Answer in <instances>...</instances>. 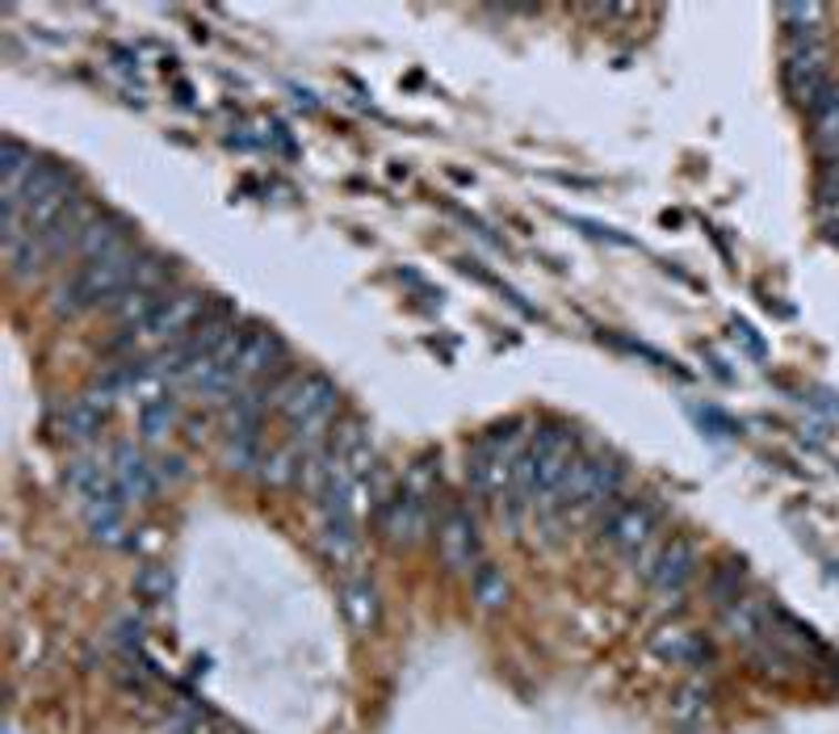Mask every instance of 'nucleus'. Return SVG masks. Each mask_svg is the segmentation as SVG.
<instances>
[{
  "label": "nucleus",
  "mask_w": 839,
  "mask_h": 734,
  "mask_svg": "<svg viewBox=\"0 0 839 734\" xmlns=\"http://www.w3.org/2000/svg\"><path fill=\"white\" fill-rule=\"evenodd\" d=\"M340 407V391L336 382L320 370H307V374L294 378V386H290V395L281 399V416L290 424V433H294V445H299L302 454H311V449H323L328 437H332V416H336Z\"/></svg>",
  "instance_id": "f257e3e1"
},
{
  "label": "nucleus",
  "mask_w": 839,
  "mask_h": 734,
  "mask_svg": "<svg viewBox=\"0 0 839 734\" xmlns=\"http://www.w3.org/2000/svg\"><path fill=\"white\" fill-rule=\"evenodd\" d=\"M780 80H785V93L794 97L798 110L815 114L822 101L831 97L836 80H831V46L827 42H801L789 46V55L780 63Z\"/></svg>",
  "instance_id": "f03ea898"
},
{
  "label": "nucleus",
  "mask_w": 839,
  "mask_h": 734,
  "mask_svg": "<svg viewBox=\"0 0 839 734\" xmlns=\"http://www.w3.org/2000/svg\"><path fill=\"white\" fill-rule=\"evenodd\" d=\"M201 316H206V298L198 290H180V294L164 298L160 307H156V316L147 319L135 337L152 340V344H177V340H185L198 328Z\"/></svg>",
  "instance_id": "7ed1b4c3"
},
{
  "label": "nucleus",
  "mask_w": 839,
  "mask_h": 734,
  "mask_svg": "<svg viewBox=\"0 0 839 734\" xmlns=\"http://www.w3.org/2000/svg\"><path fill=\"white\" fill-rule=\"evenodd\" d=\"M374 525L382 537L400 541V546H416L428 534V504L419 492H395V496L374 508Z\"/></svg>",
  "instance_id": "20e7f679"
},
{
  "label": "nucleus",
  "mask_w": 839,
  "mask_h": 734,
  "mask_svg": "<svg viewBox=\"0 0 839 734\" xmlns=\"http://www.w3.org/2000/svg\"><path fill=\"white\" fill-rule=\"evenodd\" d=\"M655 529H660V508L646 504V499H639V504H618V508L609 513V520H604V534H609V541H613L625 558H639L642 550L651 546Z\"/></svg>",
  "instance_id": "39448f33"
},
{
  "label": "nucleus",
  "mask_w": 839,
  "mask_h": 734,
  "mask_svg": "<svg viewBox=\"0 0 839 734\" xmlns=\"http://www.w3.org/2000/svg\"><path fill=\"white\" fill-rule=\"evenodd\" d=\"M286 344L273 328H248L240 337V358H236V374H240V391L252 382H265L278 365H286Z\"/></svg>",
  "instance_id": "423d86ee"
},
{
  "label": "nucleus",
  "mask_w": 839,
  "mask_h": 734,
  "mask_svg": "<svg viewBox=\"0 0 839 734\" xmlns=\"http://www.w3.org/2000/svg\"><path fill=\"white\" fill-rule=\"evenodd\" d=\"M110 471L114 478L122 483V492L126 499H135V504H152L156 492H160V475H156V466L147 462L139 445H131V441H122L110 449Z\"/></svg>",
  "instance_id": "0eeeda50"
},
{
  "label": "nucleus",
  "mask_w": 839,
  "mask_h": 734,
  "mask_svg": "<svg viewBox=\"0 0 839 734\" xmlns=\"http://www.w3.org/2000/svg\"><path fill=\"white\" fill-rule=\"evenodd\" d=\"M437 541H441V555H445V562H449L454 571H466V567L479 558V534H475V520H470V513L458 508V504L441 516Z\"/></svg>",
  "instance_id": "6e6552de"
},
{
  "label": "nucleus",
  "mask_w": 839,
  "mask_h": 734,
  "mask_svg": "<svg viewBox=\"0 0 839 734\" xmlns=\"http://www.w3.org/2000/svg\"><path fill=\"white\" fill-rule=\"evenodd\" d=\"M135 244H131V227L118 219V215H110V210H97L89 227L81 231V252L84 260H105V257H118V252H131Z\"/></svg>",
  "instance_id": "1a4fd4ad"
},
{
  "label": "nucleus",
  "mask_w": 839,
  "mask_h": 734,
  "mask_svg": "<svg viewBox=\"0 0 839 734\" xmlns=\"http://www.w3.org/2000/svg\"><path fill=\"white\" fill-rule=\"evenodd\" d=\"M646 576H651V583H655L660 592H680L688 579L697 576V546H693L688 537H672Z\"/></svg>",
  "instance_id": "9d476101"
},
{
  "label": "nucleus",
  "mask_w": 839,
  "mask_h": 734,
  "mask_svg": "<svg viewBox=\"0 0 839 734\" xmlns=\"http://www.w3.org/2000/svg\"><path fill=\"white\" fill-rule=\"evenodd\" d=\"M34 168H39V156H34V147H25L21 139L13 135H4L0 139V201H13L25 189V180L34 177Z\"/></svg>",
  "instance_id": "9b49d317"
},
{
  "label": "nucleus",
  "mask_w": 839,
  "mask_h": 734,
  "mask_svg": "<svg viewBox=\"0 0 839 734\" xmlns=\"http://www.w3.org/2000/svg\"><path fill=\"white\" fill-rule=\"evenodd\" d=\"M55 428H60V437L68 441H93L101 428H105V407H101L93 395L68 399V403H60V412H55Z\"/></svg>",
  "instance_id": "f8f14e48"
},
{
  "label": "nucleus",
  "mask_w": 839,
  "mask_h": 734,
  "mask_svg": "<svg viewBox=\"0 0 839 734\" xmlns=\"http://www.w3.org/2000/svg\"><path fill=\"white\" fill-rule=\"evenodd\" d=\"M320 546L328 562L336 567H349L361 550V534H358V516H323V534Z\"/></svg>",
  "instance_id": "ddd939ff"
},
{
  "label": "nucleus",
  "mask_w": 839,
  "mask_h": 734,
  "mask_svg": "<svg viewBox=\"0 0 839 734\" xmlns=\"http://www.w3.org/2000/svg\"><path fill=\"white\" fill-rule=\"evenodd\" d=\"M777 18H780V25H785V39H789V46H801V42H822V30H827V13H822V4H780Z\"/></svg>",
  "instance_id": "4468645a"
},
{
  "label": "nucleus",
  "mask_w": 839,
  "mask_h": 734,
  "mask_svg": "<svg viewBox=\"0 0 839 734\" xmlns=\"http://www.w3.org/2000/svg\"><path fill=\"white\" fill-rule=\"evenodd\" d=\"M344 617H349V626L361 630V634H370V630L379 626L382 604H379V588H374L370 579H353V583L344 588Z\"/></svg>",
  "instance_id": "2eb2a0df"
},
{
  "label": "nucleus",
  "mask_w": 839,
  "mask_h": 734,
  "mask_svg": "<svg viewBox=\"0 0 839 734\" xmlns=\"http://www.w3.org/2000/svg\"><path fill=\"white\" fill-rule=\"evenodd\" d=\"M177 420H180L177 399H168V395L143 399V407H139V433H143V441H147V445H160V441H168V433L177 428Z\"/></svg>",
  "instance_id": "dca6fc26"
},
{
  "label": "nucleus",
  "mask_w": 839,
  "mask_h": 734,
  "mask_svg": "<svg viewBox=\"0 0 839 734\" xmlns=\"http://www.w3.org/2000/svg\"><path fill=\"white\" fill-rule=\"evenodd\" d=\"M4 260H9V273L18 281H34L46 273V265H51V252H46V244L39 239V231L34 236H25L21 244H9L4 248Z\"/></svg>",
  "instance_id": "f3484780"
},
{
  "label": "nucleus",
  "mask_w": 839,
  "mask_h": 734,
  "mask_svg": "<svg viewBox=\"0 0 839 734\" xmlns=\"http://www.w3.org/2000/svg\"><path fill=\"white\" fill-rule=\"evenodd\" d=\"M84 520L89 534L97 537L101 546H126V508L122 504H84Z\"/></svg>",
  "instance_id": "a211bd4d"
},
{
  "label": "nucleus",
  "mask_w": 839,
  "mask_h": 734,
  "mask_svg": "<svg viewBox=\"0 0 839 734\" xmlns=\"http://www.w3.org/2000/svg\"><path fill=\"white\" fill-rule=\"evenodd\" d=\"M160 302H164V294H156V290H135V286H131V290L114 298L105 311L118 319L122 328H135V332H139L143 323L156 316V307H160Z\"/></svg>",
  "instance_id": "6ab92c4d"
},
{
  "label": "nucleus",
  "mask_w": 839,
  "mask_h": 734,
  "mask_svg": "<svg viewBox=\"0 0 839 734\" xmlns=\"http://www.w3.org/2000/svg\"><path fill=\"white\" fill-rule=\"evenodd\" d=\"M260 478L269 483V487H290V483H299L302 478V449L290 441V445H278V449H269L265 462H260Z\"/></svg>",
  "instance_id": "aec40b11"
},
{
  "label": "nucleus",
  "mask_w": 839,
  "mask_h": 734,
  "mask_svg": "<svg viewBox=\"0 0 839 734\" xmlns=\"http://www.w3.org/2000/svg\"><path fill=\"white\" fill-rule=\"evenodd\" d=\"M655 651L676 663H709V647L688 630H660L655 634Z\"/></svg>",
  "instance_id": "412c9836"
},
{
  "label": "nucleus",
  "mask_w": 839,
  "mask_h": 734,
  "mask_svg": "<svg viewBox=\"0 0 839 734\" xmlns=\"http://www.w3.org/2000/svg\"><path fill=\"white\" fill-rule=\"evenodd\" d=\"M722 621H726V630L735 638H759L764 634V621H768V609L759 604V600H735V604H726V613H722Z\"/></svg>",
  "instance_id": "4be33fe9"
},
{
  "label": "nucleus",
  "mask_w": 839,
  "mask_h": 734,
  "mask_svg": "<svg viewBox=\"0 0 839 734\" xmlns=\"http://www.w3.org/2000/svg\"><path fill=\"white\" fill-rule=\"evenodd\" d=\"M173 592V571L160 567V562H143L139 571H135V596L147 600V604H156L164 596Z\"/></svg>",
  "instance_id": "5701e85b"
},
{
  "label": "nucleus",
  "mask_w": 839,
  "mask_h": 734,
  "mask_svg": "<svg viewBox=\"0 0 839 734\" xmlns=\"http://www.w3.org/2000/svg\"><path fill=\"white\" fill-rule=\"evenodd\" d=\"M475 600H479L483 609H504L508 604V579L491 562H483L479 571H475Z\"/></svg>",
  "instance_id": "b1692460"
},
{
  "label": "nucleus",
  "mask_w": 839,
  "mask_h": 734,
  "mask_svg": "<svg viewBox=\"0 0 839 734\" xmlns=\"http://www.w3.org/2000/svg\"><path fill=\"white\" fill-rule=\"evenodd\" d=\"M168 278H173V260L156 257V252H143L139 269H135V281H131V286H135V290H156V294H164Z\"/></svg>",
  "instance_id": "393cba45"
},
{
  "label": "nucleus",
  "mask_w": 839,
  "mask_h": 734,
  "mask_svg": "<svg viewBox=\"0 0 839 734\" xmlns=\"http://www.w3.org/2000/svg\"><path fill=\"white\" fill-rule=\"evenodd\" d=\"M739 588H743V562H722L718 571H714V579H709V596L718 600V604H735L739 600Z\"/></svg>",
  "instance_id": "a878e982"
},
{
  "label": "nucleus",
  "mask_w": 839,
  "mask_h": 734,
  "mask_svg": "<svg viewBox=\"0 0 839 734\" xmlns=\"http://www.w3.org/2000/svg\"><path fill=\"white\" fill-rule=\"evenodd\" d=\"M672 714H676L680 726H693V722H701V717L709 714V689H701V684H688V689L676 696Z\"/></svg>",
  "instance_id": "bb28decb"
},
{
  "label": "nucleus",
  "mask_w": 839,
  "mask_h": 734,
  "mask_svg": "<svg viewBox=\"0 0 839 734\" xmlns=\"http://www.w3.org/2000/svg\"><path fill=\"white\" fill-rule=\"evenodd\" d=\"M156 475H160V483H180L185 478V457H160V466H156Z\"/></svg>",
  "instance_id": "cd10ccee"
},
{
  "label": "nucleus",
  "mask_w": 839,
  "mask_h": 734,
  "mask_svg": "<svg viewBox=\"0 0 839 734\" xmlns=\"http://www.w3.org/2000/svg\"><path fill=\"white\" fill-rule=\"evenodd\" d=\"M198 734H240V731H236L231 722H219V717H215L210 726H198Z\"/></svg>",
  "instance_id": "c85d7f7f"
}]
</instances>
